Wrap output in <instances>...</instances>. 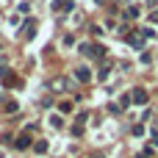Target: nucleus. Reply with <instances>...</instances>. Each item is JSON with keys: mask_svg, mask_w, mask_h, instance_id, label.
Masks as SVG:
<instances>
[{"mask_svg": "<svg viewBox=\"0 0 158 158\" xmlns=\"http://www.w3.org/2000/svg\"><path fill=\"white\" fill-rule=\"evenodd\" d=\"M33 33H36V22L28 19V22H25V36H33Z\"/></svg>", "mask_w": 158, "mask_h": 158, "instance_id": "1a4fd4ad", "label": "nucleus"}, {"mask_svg": "<svg viewBox=\"0 0 158 158\" xmlns=\"http://www.w3.org/2000/svg\"><path fill=\"white\" fill-rule=\"evenodd\" d=\"M33 150H36V153H47V142H36Z\"/></svg>", "mask_w": 158, "mask_h": 158, "instance_id": "9b49d317", "label": "nucleus"}, {"mask_svg": "<svg viewBox=\"0 0 158 158\" xmlns=\"http://www.w3.org/2000/svg\"><path fill=\"white\" fill-rule=\"evenodd\" d=\"M50 89H53V92H67V81H64V78H56V81L50 83Z\"/></svg>", "mask_w": 158, "mask_h": 158, "instance_id": "6e6552de", "label": "nucleus"}, {"mask_svg": "<svg viewBox=\"0 0 158 158\" xmlns=\"http://www.w3.org/2000/svg\"><path fill=\"white\" fill-rule=\"evenodd\" d=\"M58 111H61V114H67V111H72V103H58Z\"/></svg>", "mask_w": 158, "mask_h": 158, "instance_id": "f8f14e48", "label": "nucleus"}, {"mask_svg": "<svg viewBox=\"0 0 158 158\" xmlns=\"http://www.w3.org/2000/svg\"><path fill=\"white\" fill-rule=\"evenodd\" d=\"M131 103H133V100H131V94H122V100H119V108H122V111H125V108H128V106H131Z\"/></svg>", "mask_w": 158, "mask_h": 158, "instance_id": "9d476101", "label": "nucleus"}, {"mask_svg": "<svg viewBox=\"0 0 158 158\" xmlns=\"http://www.w3.org/2000/svg\"><path fill=\"white\" fill-rule=\"evenodd\" d=\"M72 6H75L72 0H56V3H53V11H58V14H69Z\"/></svg>", "mask_w": 158, "mask_h": 158, "instance_id": "20e7f679", "label": "nucleus"}, {"mask_svg": "<svg viewBox=\"0 0 158 158\" xmlns=\"http://www.w3.org/2000/svg\"><path fill=\"white\" fill-rule=\"evenodd\" d=\"M0 81H3L6 86H19V83H22V81H19L14 72H8V69H0Z\"/></svg>", "mask_w": 158, "mask_h": 158, "instance_id": "f03ea898", "label": "nucleus"}, {"mask_svg": "<svg viewBox=\"0 0 158 158\" xmlns=\"http://www.w3.org/2000/svg\"><path fill=\"white\" fill-rule=\"evenodd\" d=\"M142 133H144V125H142V122H139V125H133V136H142Z\"/></svg>", "mask_w": 158, "mask_h": 158, "instance_id": "2eb2a0df", "label": "nucleus"}, {"mask_svg": "<svg viewBox=\"0 0 158 158\" xmlns=\"http://www.w3.org/2000/svg\"><path fill=\"white\" fill-rule=\"evenodd\" d=\"M78 50H81V56H92V58H106V47H103V44H81Z\"/></svg>", "mask_w": 158, "mask_h": 158, "instance_id": "f257e3e1", "label": "nucleus"}, {"mask_svg": "<svg viewBox=\"0 0 158 158\" xmlns=\"http://www.w3.org/2000/svg\"><path fill=\"white\" fill-rule=\"evenodd\" d=\"M111 3H117V0H111Z\"/></svg>", "mask_w": 158, "mask_h": 158, "instance_id": "a211bd4d", "label": "nucleus"}, {"mask_svg": "<svg viewBox=\"0 0 158 158\" xmlns=\"http://www.w3.org/2000/svg\"><path fill=\"white\" fill-rule=\"evenodd\" d=\"M128 17H139V6H131L128 8Z\"/></svg>", "mask_w": 158, "mask_h": 158, "instance_id": "dca6fc26", "label": "nucleus"}, {"mask_svg": "<svg viewBox=\"0 0 158 158\" xmlns=\"http://www.w3.org/2000/svg\"><path fill=\"white\" fill-rule=\"evenodd\" d=\"M128 42H131L133 47H142V44H144V31L139 28V31H133V33H128Z\"/></svg>", "mask_w": 158, "mask_h": 158, "instance_id": "39448f33", "label": "nucleus"}, {"mask_svg": "<svg viewBox=\"0 0 158 158\" xmlns=\"http://www.w3.org/2000/svg\"><path fill=\"white\" fill-rule=\"evenodd\" d=\"M108 72H111V67H108V64H106V67H103V69H100V81H106V78H108Z\"/></svg>", "mask_w": 158, "mask_h": 158, "instance_id": "4468645a", "label": "nucleus"}, {"mask_svg": "<svg viewBox=\"0 0 158 158\" xmlns=\"http://www.w3.org/2000/svg\"><path fill=\"white\" fill-rule=\"evenodd\" d=\"M50 125H53V128H61L64 119H61V117H50Z\"/></svg>", "mask_w": 158, "mask_h": 158, "instance_id": "ddd939ff", "label": "nucleus"}, {"mask_svg": "<svg viewBox=\"0 0 158 158\" xmlns=\"http://www.w3.org/2000/svg\"><path fill=\"white\" fill-rule=\"evenodd\" d=\"M150 19H153V22H158V11H153V14H150Z\"/></svg>", "mask_w": 158, "mask_h": 158, "instance_id": "f3484780", "label": "nucleus"}, {"mask_svg": "<svg viewBox=\"0 0 158 158\" xmlns=\"http://www.w3.org/2000/svg\"><path fill=\"white\" fill-rule=\"evenodd\" d=\"M75 78H78L81 83H89V81H92V72H89L86 67H78V69H75Z\"/></svg>", "mask_w": 158, "mask_h": 158, "instance_id": "0eeeda50", "label": "nucleus"}, {"mask_svg": "<svg viewBox=\"0 0 158 158\" xmlns=\"http://www.w3.org/2000/svg\"><path fill=\"white\" fill-rule=\"evenodd\" d=\"M131 100H133V103H139V106H147V100H150V97H147V92H144V89H133V92H131Z\"/></svg>", "mask_w": 158, "mask_h": 158, "instance_id": "423d86ee", "label": "nucleus"}, {"mask_svg": "<svg viewBox=\"0 0 158 158\" xmlns=\"http://www.w3.org/2000/svg\"><path fill=\"white\" fill-rule=\"evenodd\" d=\"M28 133H31V125L25 128V133H22V136H17V142H14V147H17V150H25V147H31V136H28Z\"/></svg>", "mask_w": 158, "mask_h": 158, "instance_id": "7ed1b4c3", "label": "nucleus"}]
</instances>
